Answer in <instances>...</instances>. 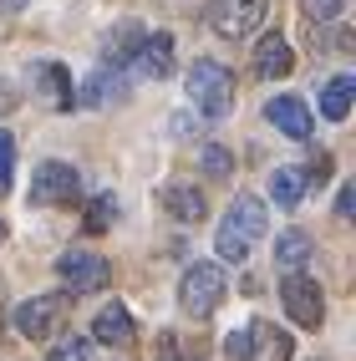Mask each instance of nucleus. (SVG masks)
Returning a JSON list of instances; mask_svg holds the SVG:
<instances>
[{
  "label": "nucleus",
  "mask_w": 356,
  "mask_h": 361,
  "mask_svg": "<svg viewBox=\"0 0 356 361\" xmlns=\"http://www.w3.org/2000/svg\"><path fill=\"white\" fill-rule=\"evenodd\" d=\"M265 224H270L265 199L240 194V199L229 204V214H224L219 234H214V255H219L224 264H240V259H250V250H254V239L265 234Z\"/></svg>",
  "instance_id": "obj_1"
},
{
  "label": "nucleus",
  "mask_w": 356,
  "mask_h": 361,
  "mask_svg": "<svg viewBox=\"0 0 356 361\" xmlns=\"http://www.w3.org/2000/svg\"><path fill=\"white\" fill-rule=\"evenodd\" d=\"M188 97H194V107L204 117H229L234 107V71L224 61H194V71H188Z\"/></svg>",
  "instance_id": "obj_2"
},
{
  "label": "nucleus",
  "mask_w": 356,
  "mask_h": 361,
  "mask_svg": "<svg viewBox=\"0 0 356 361\" xmlns=\"http://www.w3.org/2000/svg\"><path fill=\"white\" fill-rule=\"evenodd\" d=\"M224 351L234 361H290V336L270 321H250L245 331H229Z\"/></svg>",
  "instance_id": "obj_3"
},
{
  "label": "nucleus",
  "mask_w": 356,
  "mask_h": 361,
  "mask_svg": "<svg viewBox=\"0 0 356 361\" xmlns=\"http://www.w3.org/2000/svg\"><path fill=\"white\" fill-rule=\"evenodd\" d=\"M270 16V0H214L209 6V31L224 36V41H245L265 26Z\"/></svg>",
  "instance_id": "obj_4"
},
{
  "label": "nucleus",
  "mask_w": 356,
  "mask_h": 361,
  "mask_svg": "<svg viewBox=\"0 0 356 361\" xmlns=\"http://www.w3.org/2000/svg\"><path fill=\"white\" fill-rule=\"evenodd\" d=\"M224 295H229V280H224L219 264H209V259L194 264V270L183 275V285H178V305L188 310V316H214Z\"/></svg>",
  "instance_id": "obj_5"
},
{
  "label": "nucleus",
  "mask_w": 356,
  "mask_h": 361,
  "mask_svg": "<svg viewBox=\"0 0 356 361\" xmlns=\"http://www.w3.org/2000/svg\"><path fill=\"white\" fill-rule=\"evenodd\" d=\"M82 188V173L61 158H46L36 173H31V204L36 209H56V204H71Z\"/></svg>",
  "instance_id": "obj_6"
},
{
  "label": "nucleus",
  "mask_w": 356,
  "mask_h": 361,
  "mask_svg": "<svg viewBox=\"0 0 356 361\" xmlns=\"http://www.w3.org/2000/svg\"><path fill=\"white\" fill-rule=\"evenodd\" d=\"M56 275L71 285V295H92L112 280V264L92 250H66V255H56Z\"/></svg>",
  "instance_id": "obj_7"
},
{
  "label": "nucleus",
  "mask_w": 356,
  "mask_h": 361,
  "mask_svg": "<svg viewBox=\"0 0 356 361\" xmlns=\"http://www.w3.org/2000/svg\"><path fill=\"white\" fill-rule=\"evenodd\" d=\"M280 295H285V310H290V321H295L300 331H316V326L326 321V295H321V285H316V280L290 275Z\"/></svg>",
  "instance_id": "obj_8"
},
{
  "label": "nucleus",
  "mask_w": 356,
  "mask_h": 361,
  "mask_svg": "<svg viewBox=\"0 0 356 361\" xmlns=\"http://www.w3.org/2000/svg\"><path fill=\"white\" fill-rule=\"evenodd\" d=\"M61 316H66V295H31L26 305H16V331L36 341V336H51Z\"/></svg>",
  "instance_id": "obj_9"
},
{
  "label": "nucleus",
  "mask_w": 356,
  "mask_h": 361,
  "mask_svg": "<svg viewBox=\"0 0 356 361\" xmlns=\"http://www.w3.org/2000/svg\"><path fill=\"white\" fill-rule=\"evenodd\" d=\"M265 117L275 123V133L295 137V142L311 137V107H305L300 97H290V92H285V97H270V102H265Z\"/></svg>",
  "instance_id": "obj_10"
},
{
  "label": "nucleus",
  "mask_w": 356,
  "mask_h": 361,
  "mask_svg": "<svg viewBox=\"0 0 356 361\" xmlns=\"http://www.w3.org/2000/svg\"><path fill=\"white\" fill-rule=\"evenodd\" d=\"M158 204L168 209L178 224H204V219H209V204H204V194H199L194 183H168V188L158 194Z\"/></svg>",
  "instance_id": "obj_11"
},
{
  "label": "nucleus",
  "mask_w": 356,
  "mask_h": 361,
  "mask_svg": "<svg viewBox=\"0 0 356 361\" xmlns=\"http://www.w3.org/2000/svg\"><path fill=\"white\" fill-rule=\"evenodd\" d=\"M133 66H137V77H168V71H173V36H168V31L142 36Z\"/></svg>",
  "instance_id": "obj_12"
},
{
  "label": "nucleus",
  "mask_w": 356,
  "mask_h": 361,
  "mask_svg": "<svg viewBox=\"0 0 356 361\" xmlns=\"http://www.w3.org/2000/svg\"><path fill=\"white\" fill-rule=\"evenodd\" d=\"M290 66H295V51H290V41H285V36H265V41L254 46V71L265 82L290 77Z\"/></svg>",
  "instance_id": "obj_13"
},
{
  "label": "nucleus",
  "mask_w": 356,
  "mask_h": 361,
  "mask_svg": "<svg viewBox=\"0 0 356 361\" xmlns=\"http://www.w3.org/2000/svg\"><path fill=\"white\" fill-rule=\"evenodd\" d=\"M92 336H97L102 346H133V316L123 300H112L97 310V321H92Z\"/></svg>",
  "instance_id": "obj_14"
},
{
  "label": "nucleus",
  "mask_w": 356,
  "mask_h": 361,
  "mask_svg": "<svg viewBox=\"0 0 356 361\" xmlns=\"http://www.w3.org/2000/svg\"><path fill=\"white\" fill-rule=\"evenodd\" d=\"M305 183H311V173L295 168V163H285V168H275V173H270V199H275L280 209H295L300 194H305Z\"/></svg>",
  "instance_id": "obj_15"
},
{
  "label": "nucleus",
  "mask_w": 356,
  "mask_h": 361,
  "mask_svg": "<svg viewBox=\"0 0 356 361\" xmlns=\"http://www.w3.org/2000/svg\"><path fill=\"white\" fill-rule=\"evenodd\" d=\"M351 97H356V77H331L326 92H321V112H326V123H346Z\"/></svg>",
  "instance_id": "obj_16"
},
{
  "label": "nucleus",
  "mask_w": 356,
  "mask_h": 361,
  "mask_svg": "<svg viewBox=\"0 0 356 361\" xmlns=\"http://www.w3.org/2000/svg\"><path fill=\"white\" fill-rule=\"evenodd\" d=\"M311 250H316V245H311V234H300V229H285V234L275 239V264H280V270H290V275H295L300 264L311 259Z\"/></svg>",
  "instance_id": "obj_17"
},
{
  "label": "nucleus",
  "mask_w": 356,
  "mask_h": 361,
  "mask_svg": "<svg viewBox=\"0 0 356 361\" xmlns=\"http://www.w3.org/2000/svg\"><path fill=\"white\" fill-rule=\"evenodd\" d=\"M142 36H148V31H142V26H133V20H123V26H117L102 46H107V61L112 66H123V61H133L137 56V46H142Z\"/></svg>",
  "instance_id": "obj_18"
},
{
  "label": "nucleus",
  "mask_w": 356,
  "mask_h": 361,
  "mask_svg": "<svg viewBox=\"0 0 356 361\" xmlns=\"http://www.w3.org/2000/svg\"><path fill=\"white\" fill-rule=\"evenodd\" d=\"M46 361H97V346H92V336H66L46 351Z\"/></svg>",
  "instance_id": "obj_19"
},
{
  "label": "nucleus",
  "mask_w": 356,
  "mask_h": 361,
  "mask_svg": "<svg viewBox=\"0 0 356 361\" xmlns=\"http://www.w3.org/2000/svg\"><path fill=\"white\" fill-rule=\"evenodd\" d=\"M41 87H46V97H51V107H71L77 97H71V77L61 66H41Z\"/></svg>",
  "instance_id": "obj_20"
},
{
  "label": "nucleus",
  "mask_w": 356,
  "mask_h": 361,
  "mask_svg": "<svg viewBox=\"0 0 356 361\" xmlns=\"http://www.w3.org/2000/svg\"><path fill=\"white\" fill-rule=\"evenodd\" d=\"M112 92H123V82H117V77H107V71H97V77H87V87H82V102H87V107H107V102H112Z\"/></svg>",
  "instance_id": "obj_21"
},
{
  "label": "nucleus",
  "mask_w": 356,
  "mask_h": 361,
  "mask_svg": "<svg viewBox=\"0 0 356 361\" xmlns=\"http://www.w3.org/2000/svg\"><path fill=\"white\" fill-rule=\"evenodd\" d=\"M300 11H305L311 26H331V20L346 16V0H300Z\"/></svg>",
  "instance_id": "obj_22"
},
{
  "label": "nucleus",
  "mask_w": 356,
  "mask_h": 361,
  "mask_svg": "<svg viewBox=\"0 0 356 361\" xmlns=\"http://www.w3.org/2000/svg\"><path fill=\"white\" fill-rule=\"evenodd\" d=\"M204 173H209V178H229V173H234V153L209 142V148H204Z\"/></svg>",
  "instance_id": "obj_23"
},
{
  "label": "nucleus",
  "mask_w": 356,
  "mask_h": 361,
  "mask_svg": "<svg viewBox=\"0 0 356 361\" xmlns=\"http://www.w3.org/2000/svg\"><path fill=\"white\" fill-rule=\"evenodd\" d=\"M112 219H117V199H112V194H102L97 204H92V219H87V229H107Z\"/></svg>",
  "instance_id": "obj_24"
},
{
  "label": "nucleus",
  "mask_w": 356,
  "mask_h": 361,
  "mask_svg": "<svg viewBox=\"0 0 356 361\" xmlns=\"http://www.w3.org/2000/svg\"><path fill=\"white\" fill-rule=\"evenodd\" d=\"M11 168H16V142L11 133H0V194L11 188Z\"/></svg>",
  "instance_id": "obj_25"
},
{
  "label": "nucleus",
  "mask_w": 356,
  "mask_h": 361,
  "mask_svg": "<svg viewBox=\"0 0 356 361\" xmlns=\"http://www.w3.org/2000/svg\"><path fill=\"white\" fill-rule=\"evenodd\" d=\"M351 204H356L351 188H341V194H336V214H341V219H351Z\"/></svg>",
  "instance_id": "obj_26"
},
{
  "label": "nucleus",
  "mask_w": 356,
  "mask_h": 361,
  "mask_svg": "<svg viewBox=\"0 0 356 361\" xmlns=\"http://www.w3.org/2000/svg\"><path fill=\"white\" fill-rule=\"evenodd\" d=\"M16 107V92H11V82H0V117H6Z\"/></svg>",
  "instance_id": "obj_27"
},
{
  "label": "nucleus",
  "mask_w": 356,
  "mask_h": 361,
  "mask_svg": "<svg viewBox=\"0 0 356 361\" xmlns=\"http://www.w3.org/2000/svg\"><path fill=\"white\" fill-rule=\"evenodd\" d=\"M0 11H6V16H16V11H26V0H0Z\"/></svg>",
  "instance_id": "obj_28"
},
{
  "label": "nucleus",
  "mask_w": 356,
  "mask_h": 361,
  "mask_svg": "<svg viewBox=\"0 0 356 361\" xmlns=\"http://www.w3.org/2000/svg\"><path fill=\"white\" fill-rule=\"evenodd\" d=\"M0 239H6V224H0Z\"/></svg>",
  "instance_id": "obj_29"
}]
</instances>
